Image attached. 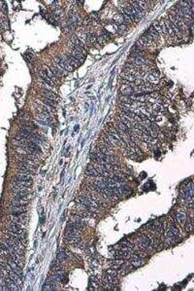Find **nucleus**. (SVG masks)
Returning a JSON list of instances; mask_svg holds the SVG:
<instances>
[{"instance_id":"1","label":"nucleus","mask_w":194,"mask_h":291,"mask_svg":"<svg viewBox=\"0 0 194 291\" xmlns=\"http://www.w3.org/2000/svg\"><path fill=\"white\" fill-rule=\"evenodd\" d=\"M54 64H55V65L57 68H59V69L62 71V73H63L64 75H66L68 72H70V71L73 70V68L71 67L69 64L66 62L65 60H64L63 56H59V57H55Z\"/></svg>"},{"instance_id":"2","label":"nucleus","mask_w":194,"mask_h":291,"mask_svg":"<svg viewBox=\"0 0 194 291\" xmlns=\"http://www.w3.org/2000/svg\"><path fill=\"white\" fill-rule=\"evenodd\" d=\"M138 247L143 250H152V238L151 235H142L138 240Z\"/></svg>"},{"instance_id":"3","label":"nucleus","mask_w":194,"mask_h":291,"mask_svg":"<svg viewBox=\"0 0 194 291\" xmlns=\"http://www.w3.org/2000/svg\"><path fill=\"white\" fill-rule=\"evenodd\" d=\"M7 219H8L9 222H13V223H16V224L26 226V223H27V214H26V212L22 213V214H18V215L10 214V215L7 216Z\"/></svg>"},{"instance_id":"4","label":"nucleus","mask_w":194,"mask_h":291,"mask_svg":"<svg viewBox=\"0 0 194 291\" xmlns=\"http://www.w3.org/2000/svg\"><path fill=\"white\" fill-rule=\"evenodd\" d=\"M164 23H165V27H166V33L169 34V36L178 37L180 35V30L169 20H165Z\"/></svg>"},{"instance_id":"5","label":"nucleus","mask_w":194,"mask_h":291,"mask_svg":"<svg viewBox=\"0 0 194 291\" xmlns=\"http://www.w3.org/2000/svg\"><path fill=\"white\" fill-rule=\"evenodd\" d=\"M8 210L13 215H18V214H22V213L27 212L28 206L27 205H10Z\"/></svg>"},{"instance_id":"6","label":"nucleus","mask_w":194,"mask_h":291,"mask_svg":"<svg viewBox=\"0 0 194 291\" xmlns=\"http://www.w3.org/2000/svg\"><path fill=\"white\" fill-rule=\"evenodd\" d=\"M135 86H132L131 83H129L127 81H125V84H122V86L120 88V92L123 94L125 96H129L135 95V90H134Z\"/></svg>"},{"instance_id":"7","label":"nucleus","mask_w":194,"mask_h":291,"mask_svg":"<svg viewBox=\"0 0 194 291\" xmlns=\"http://www.w3.org/2000/svg\"><path fill=\"white\" fill-rule=\"evenodd\" d=\"M81 236H82L81 230H78V229L67 226V228L65 230V238H81Z\"/></svg>"},{"instance_id":"8","label":"nucleus","mask_w":194,"mask_h":291,"mask_svg":"<svg viewBox=\"0 0 194 291\" xmlns=\"http://www.w3.org/2000/svg\"><path fill=\"white\" fill-rule=\"evenodd\" d=\"M172 219L175 224H184L186 220V214L184 211H179L174 216H172Z\"/></svg>"},{"instance_id":"9","label":"nucleus","mask_w":194,"mask_h":291,"mask_svg":"<svg viewBox=\"0 0 194 291\" xmlns=\"http://www.w3.org/2000/svg\"><path fill=\"white\" fill-rule=\"evenodd\" d=\"M63 57H64V60L66 61V62H67L72 68L78 67V66H79L80 64L82 63L80 61H78L76 57H74L73 56H71L70 54H68V55H63Z\"/></svg>"},{"instance_id":"10","label":"nucleus","mask_w":194,"mask_h":291,"mask_svg":"<svg viewBox=\"0 0 194 291\" xmlns=\"http://www.w3.org/2000/svg\"><path fill=\"white\" fill-rule=\"evenodd\" d=\"M29 204L28 199H15L13 198L9 202V205H27Z\"/></svg>"},{"instance_id":"11","label":"nucleus","mask_w":194,"mask_h":291,"mask_svg":"<svg viewBox=\"0 0 194 291\" xmlns=\"http://www.w3.org/2000/svg\"><path fill=\"white\" fill-rule=\"evenodd\" d=\"M70 255H71V253L67 249H61V250L58 251V253H57V260L60 261V262H64L68 259Z\"/></svg>"},{"instance_id":"12","label":"nucleus","mask_w":194,"mask_h":291,"mask_svg":"<svg viewBox=\"0 0 194 291\" xmlns=\"http://www.w3.org/2000/svg\"><path fill=\"white\" fill-rule=\"evenodd\" d=\"M14 181H32V175L26 173L18 172L17 175L14 177Z\"/></svg>"},{"instance_id":"13","label":"nucleus","mask_w":194,"mask_h":291,"mask_svg":"<svg viewBox=\"0 0 194 291\" xmlns=\"http://www.w3.org/2000/svg\"><path fill=\"white\" fill-rule=\"evenodd\" d=\"M8 276L11 280H14L18 286H21V284L22 282V276H19L17 273H15L14 271L11 270V271H8Z\"/></svg>"},{"instance_id":"14","label":"nucleus","mask_w":194,"mask_h":291,"mask_svg":"<svg viewBox=\"0 0 194 291\" xmlns=\"http://www.w3.org/2000/svg\"><path fill=\"white\" fill-rule=\"evenodd\" d=\"M110 264H111L112 269H115L116 271L120 270L121 266L124 264V260L123 259H119V258H115L114 260L110 261Z\"/></svg>"},{"instance_id":"15","label":"nucleus","mask_w":194,"mask_h":291,"mask_svg":"<svg viewBox=\"0 0 194 291\" xmlns=\"http://www.w3.org/2000/svg\"><path fill=\"white\" fill-rule=\"evenodd\" d=\"M17 171L22 173L30 174V175H34L36 173V171L34 167H17Z\"/></svg>"},{"instance_id":"16","label":"nucleus","mask_w":194,"mask_h":291,"mask_svg":"<svg viewBox=\"0 0 194 291\" xmlns=\"http://www.w3.org/2000/svg\"><path fill=\"white\" fill-rule=\"evenodd\" d=\"M86 174H87V175H88V176L94 177V178L101 176L100 174L97 172V171L94 169V167H93V166H90V165L87 167V169H86Z\"/></svg>"},{"instance_id":"17","label":"nucleus","mask_w":194,"mask_h":291,"mask_svg":"<svg viewBox=\"0 0 194 291\" xmlns=\"http://www.w3.org/2000/svg\"><path fill=\"white\" fill-rule=\"evenodd\" d=\"M31 182L32 181H13L11 186L22 187V188H31Z\"/></svg>"},{"instance_id":"18","label":"nucleus","mask_w":194,"mask_h":291,"mask_svg":"<svg viewBox=\"0 0 194 291\" xmlns=\"http://www.w3.org/2000/svg\"><path fill=\"white\" fill-rule=\"evenodd\" d=\"M102 282H108L110 284H114V285H116L118 282H119V280H118V279H116V276H109V275L106 274L104 276H103Z\"/></svg>"},{"instance_id":"19","label":"nucleus","mask_w":194,"mask_h":291,"mask_svg":"<svg viewBox=\"0 0 194 291\" xmlns=\"http://www.w3.org/2000/svg\"><path fill=\"white\" fill-rule=\"evenodd\" d=\"M38 111L40 113H47V114H54L55 113V108L50 107L47 105H39L38 106Z\"/></svg>"},{"instance_id":"20","label":"nucleus","mask_w":194,"mask_h":291,"mask_svg":"<svg viewBox=\"0 0 194 291\" xmlns=\"http://www.w3.org/2000/svg\"><path fill=\"white\" fill-rule=\"evenodd\" d=\"M54 276L59 281H62L64 279H65V273H64V270L61 269V268H58V269L55 270L54 271Z\"/></svg>"},{"instance_id":"21","label":"nucleus","mask_w":194,"mask_h":291,"mask_svg":"<svg viewBox=\"0 0 194 291\" xmlns=\"http://www.w3.org/2000/svg\"><path fill=\"white\" fill-rule=\"evenodd\" d=\"M145 80H146V82L150 83V84H152V85H157L158 82H159V78L152 75L151 73H148L145 76Z\"/></svg>"},{"instance_id":"22","label":"nucleus","mask_w":194,"mask_h":291,"mask_svg":"<svg viewBox=\"0 0 194 291\" xmlns=\"http://www.w3.org/2000/svg\"><path fill=\"white\" fill-rule=\"evenodd\" d=\"M42 96H45V98H47V99L53 100V101H56V99H57L55 94L51 92V91H48V90H44L43 91V92H42Z\"/></svg>"},{"instance_id":"23","label":"nucleus","mask_w":194,"mask_h":291,"mask_svg":"<svg viewBox=\"0 0 194 291\" xmlns=\"http://www.w3.org/2000/svg\"><path fill=\"white\" fill-rule=\"evenodd\" d=\"M42 72L46 75V77H48V78L50 79V80H51L54 82V84L55 85V83H56V78H55V76L54 75V73L51 72V70L49 68V67H45V69L44 70H42Z\"/></svg>"},{"instance_id":"24","label":"nucleus","mask_w":194,"mask_h":291,"mask_svg":"<svg viewBox=\"0 0 194 291\" xmlns=\"http://www.w3.org/2000/svg\"><path fill=\"white\" fill-rule=\"evenodd\" d=\"M131 265H132L134 268L141 267V266H143V265H145V260H144V259H141V258H137V257H132Z\"/></svg>"},{"instance_id":"25","label":"nucleus","mask_w":194,"mask_h":291,"mask_svg":"<svg viewBox=\"0 0 194 291\" xmlns=\"http://www.w3.org/2000/svg\"><path fill=\"white\" fill-rule=\"evenodd\" d=\"M194 228V220L193 217L190 216L188 219H186V223H185V231L187 232H192Z\"/></svg>"},{"instance_id":"26","label":"nucleus","mask_w":194,"mask_h":291,"mask_svg":"<svg viewBox=\"0 0 194 291\" xmlns=\"http://www.w3.org/2000/svg\"><path fill=\"white\" fill-rule=\"evenodd\" d=\"M121 77L122 79H124L125 81L129 82V83H135V81L137 80L135 76L131 75V74H128V73H125V72H122L121 73Z\"/></svg>"},{"instance_id":"27","label":"nucleus","mask_w":194,"mask_h":291,"mask_svg":"<svg viewBox=\"0 0 194 291\" xmlns=\"http://www.w3.org/2000/svg\"><path fill=\"white\" fill-rule=\"evenodd\" d=\"M41 101L44 103L45 105L50 106V107H53V108H55V103H56V101H53V100H51V99H47V98H45V96H41Z\"/></svg>"},{"instance_id":"28","label":"nucleus","mask_w":194,"mask_h":291,"mask_svg":"<svg viewBox=\"0 0 194 291\" xmlns=\"http://www.w3.org/2000/svg\"><path fill=\"white\" fill-rule=\"evenodd\" d=\"M50 69L51 70V72L54 73V75L56 76V77H62V76H64V74L62 73V71H61L59 68H57V67L55 65V64H53V65L51 66Z\"/></svg>"},{"instance_id":"29","label":"nucleus","mask_w":194,"mask_h":291,"mask_svg":"<svg viewBox=\"0 0 194 291\" xmlns=\"http://www.w3.org/2000/svg\"><path fill=\"white\" fill-rule=\"evenodd\" d=\"M66 242L73 244V245H78L81 243V238H65Z\"/></svg>"},{"instance_id":"30","label":"nucleus","mask_w":194,"mask_h":291,"mask_svg":"<svg viewBox=\"0 0 194 291\" xmlns=\"http://www.w3.org/2000/svg\"><path fill=\"white\" fill-rule=\"evenodd\" d=\"M132 121H133V120L129 119V118H126V117H124V116H121V115H120V122L123 123L124 125H126L128 128H130V129H132V127H133Z\"/></svg>"},{"instance_id":"31","label":"nucleus","mask_w":194,"mask_h":291,"mask_svg":"<svg viewBox=\"0 0 194 291\" xmlns=\"http://www.w3.org/2000/svg\"><path fill=\"white\" fill-rule=\"evenodd\" d=\"M148 33L151 34V36L152 37L153 41H156V40L158 39V38H159V34L157 33L156 31H155V29L152 27H152H150V29H148Z\"/></svg>"},{"instance_id":"32","label":"nucleus","mask_w":194,"mask_h":291,"mask_svg":"<svg viewBox=\"0 0 194 291\" xmlns=\"http://www.w3.org/2000/svg\"><path fill=\"white\" fill-rule=\"evenodd\" d=\"M147 255L148 254L144 251H136L134 254H132V257H137V258H141V259H145Z\"/></svg>"},{"instance_id":"33","label":"nucleus","mask_w":194,"mask_h":291,"mask_svg":"<svg viewBox=\"0 0 194 291\" xmlns=\"http://www.w3.org/2000/svg\"><path fill=\"white\" fill-rule=\"evenodd\" d=\"M58 268H60V265H59V263H58V260H53V262H51V270L55 271Z\"/></svg>"},{"instance_id":"34","label":"nucleus","mask_w":194,"mask_h":291,"mask_svg":"<svg viewBox=\"0 0 194 291\" xmlns=\"http://www.w3.org/2000/svg\"><path fill=\"white\" fill-rule=\"evenodd\" d=\"M56 288L53 285V284H51L50 282L46 281V283L44 284L43 286V290H55Z\"/></svg>"},{"instance_id":"35","label":"nucleus","mask_w":194,"mask_h":291,"mask_svg":"<svg viewBox=\"0 0 194 291\" xmlns=\"http://www.w3.org/2000/svg\"><path fill=\"white\" fill-rule=\"evenodd\" d=\"M106 274L109 275V276H118L119 271H116V270H115V269H110V270L107 271Z\"/></svg>"},{"instance_id":"36","label":"nucleus","mask_w":194,"mask_h":291,"mask_svg":"<svg viewBox=\"0 0 194 291\" xmlns=\"http://www.w3.org/2000/svg\"><path fill=\"white\" fill-rule=\"evenodd\" d=\"M119 243L122 244V245H125V247H129V248H132V247H132V243L129 242V241H126V240L121 241Z\"/></svg>"},{"instance_id":"37","label":"nucleus","mask_w":194,"mask_h":291,"mask_svg":"<svg viewBox=\"0 0 194 291\" xmlns=\"http://www.w3.org/2000/svg\"><path fill=\"white\" fill-rule=\"evenodd\" d=\"M150 73H151L152 75L155 76V77H157V78H160V72H159L157 69H152V70L150 71Z\"/></svg>"},{"instance_id":"38","label":"nucleus","mask_w":194,"mask_h":291,"mask_svg":"<svg viewBox=\"0 0 194 291\" xmlns=\"http://www.w3.org/2000/svg\"><path fill=\"white\" fill-rule=\"evenodd\" d=\"M90 282L93 284V286H97L99 283V280L96 279V276H91L90 277Z\"/></svg>"}]
</instances>
